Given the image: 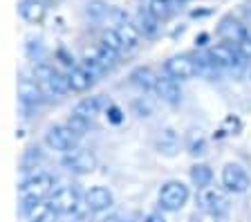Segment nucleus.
I'll return each instance as SVG.
<instances>
[{
	"mask_svg": "<svg viewBox=\"0 0 251 222\" xmlns=\"http://www.w3.org/2000/svg\"><path fill=\"white\" fill-rule=\"evenodd\" d=\"M56 184V175L50 171H36L29 173L25 180L18 184V197H21V213L25 216L31 206H36L38 202L47 200L50 193L54 191Z\"/></svg>",
	"mask_w": 251,
	"mask_h": 222,
	"instance_id": "nucleus-1",
	"label": "nucleus"
},
{
	"mask_svg": "<svg viewBox=\"0 0 251 222\" xmlns=\"http://www.w3.org/2000/svg\"><path fill=\"white\" fill-rule=\"evenodd\" d=\"M50 206H52L54 216H70V218H83L90 213L83 204V193L76 184H61L50 193L47 197Z\"/></svg>",
	"mask_w": 251,
	"mask_h": 222,
	"instance_id": "nucleus-2",
	"label": "nucleus"
},
{
	"mask_svg": "<svg viewBox=\"0 0 251 222\" xmlns=\"http://www.w3.org/2000/svg\"><path fill=\"white\" fill-rule=\"evenodd\" d=\"M34 81L38 83L41 88L43 97L47 101L52 99H61V97L70 95V83H68V76L65 72L58 68H54L52 63H47V61H41V63L34 65Z\"/></svg>",
	"mask_w": 251,
	"mask_h": 222,
	"instance_id": "nucleus-3",
	"label": "nucleus"
},
{
	"mask_svg": "<svg viewBox=\"0 0 251 222\" xmlns=\"http://www.w3.org/2000/svg\"><path fill=\"white\" fill-rule=\"evenodd\" d=\"M191 197V189L179 180H168L159 189V209L168 213L182 211Z\"/></svg>",
	"mask_w": 251,
	"mask_h": 222,
	"instance_id": "nucleus-4",
	"label": "nucleus"
},
{
	"mask_svg": "<svg viewBox=\"0 0 251 222\" xmlns=\"http://www.w3.org/2000/svg\"><path fill=\"white\" fill-rule=\"evenodd\" d=\"M78 139L81 137H76L65 123H52V126L45 128V135H43L45 146L50 148V150H54V153H61V155L78 148Z\"/></svg>",
	"mask_w": 251,
	"mask_h": 222,
	"instance_id": "nucleus-5",
	"label": "nucleus"
},
{
	"mask_svg": "<svg viewBox=\"0 0 251 222\" xmlns=\"http://www.w3.org/2000/svg\"><path fill=\"white\" fill-rule=\"evenodd\" d=\"M61 166L68 173L74 175H88L97 169V155L88 148H74L70 153H65L61 157Z\"/></svg>",
	"mask_w": 251,
	"mask_h": 222,
	"instance_id": "nucleus-6",
	"label": "nucleus"
},
{
	"mask_svg": "<svg viewBox=\"0 0 251 222\" xmlns=\"http://www.w3.org/2000/svg\"><path fill=\"white\" fill-rule=\"evenodd\" d=\"M198 202H200V209L213 218H222L229 213V197H226V191L222 189H215V186L200 189Z\"/></svg>",
	"mask_w": 251,
	"mask_h": 222,
	"instance_id": "nucleus-7",
	"label": "nucleus"
},
{
	"mask_svg": "<svg viewBox=\"0 0 251 222\" xmlns=\"http://www.w3.org/2000/svg\"><path fill=\"white\" fill-rule=\"evenodd\" d=\"M164 74L171 76L175 81H188L198 76V61L191 54H177V56H171L164 63Z\"/></svg>",
	"mask_w": 251,
	"mask_h": 222,
	"instance_id": "nucleus-8",
	"label": "nucleus"
},
{
	"mask_svg": "<svg viewBox=\"0 0 251 222\" xmlns=\"http://www.w3.org/2000/svg\"><path fill=\"white\" fill-rule=\"evenodd\" d=\"M45 97H43L41 88L38 83L34 81V76H25L23 74L18 79V103L25 112H31V110H38V108L45 103Z\"/></svg>",
	"mask_w": 251,
	"mask_h": 222,
	"instance_id": "nucleus-9",
	"label": "nucleus"
},
{
	"mask_svg": "<svg viewBox=\"0 0 251 222\" xmlns=\"http://www.w3.org/2000/svg\"><path fill=\"white\" fill-rule=\"evenodd\" d=\"M83 204L90 213H108L115 206V196L108 186H90L83 193Z\"/></svg>",
	"mask_w": 251,
	"mask_h": 222,
	"instance_id": "nucleus-10",
	"label": "nucleus"
},
{
	"mask_svg": "<svg viewBox=\"0 0 251 222\" xmlns=\"http://www.w3.org/2000/svg\"><path fill=\"white\" fill-rule=\"evenodd\" d=\"M222 186H225L226 193H235L238 196V193H245L251 186V177L240 164L229 162L222 169Z\"/></svg>",
	"mask_w": 251,
	"mask_h": 222,
	"instance_id": "nucleus-11",
	"label": "nucleus"
},
{
	"mask_svg": "<svg viewBox=\"0 0 251 222\" xmlns=\"http://www.w3.org/2000/svg\"><path fill=\"white\" fill-rule=\"evenodd\" d=\"M206 54L213 58V63L218 65L220 70H233V68H240V65L245 63V58L240 56L238 48H235V45H229V43H218V45H213Z\"/></svg>",
	"mask_w": 251,
	"mask_h": 222,
	"instance_id": "nucleus-12",
	"label": "nucleus"
},
{
	"mask_svg": "<svg viewBox=\"0 0 251 222\" xmlns=\"http://www.w3.org/2000/svg\"><path fill=\"white\" fill-rule=\"evenodd\" d=\"M65 76H68V83H70V92H88L94 83H97V74L90 72L85 65H74L70 70H63Z\"/></svg>",
	"mask_w": 251,
	"mask_h": 222,
	"instance_id": "nucleus-13",
	"label": "nucleus"
},
{
	"mask_svg": "<svg viewBox=\"0 0 251 222\" xmlns=\"http://www.w3.org/2000/svg\"><path fill=\"white\" fill-rule=\"evenodd\" d=\"M249 36L245 29V25H242L238 18L233 16H226L220 21L218 25V38L222 43H229V45H238L240 41H245V38Z\"/></svg>",
	"mask_w": 251,
	"mask_h": 222,
	"instance_id": "nucleus-14",
	"label": "nucleus"
},
{
	"mask_svg": "<svg viewBox=\"0 0 251 222\" xmlns=\"http://www.w3.org/2000/svg\"><path fill=\"white\" fill-rule=\"evenodd\" d=\"M110 103H112V101H110L105 95H92V97H85V99L78 101L74 112L85 117V119H90V122H94L99 115H103L105 108H108Z\"/></svg>",
	"mask_w": 251,
	"mask_h": 222,
	"instance_id": "nucleus-15",
	"label": "nucleus"
},
{
	"mask_svg": "<svg viewBox=\"0 0 251 222\" xmlns=\"http://www.w3.org/2000/svg\"><path fill=\"white\" fill-rule=\"evenodd\" d=\"M155 95L166 103V106H179L182 103V85L179 81L171 79V76H159L155 85Z\"/></svg>",
	"mask_w": 251,
	"mask_h": 222,
	"instance_id": "nucleus-16",
	"label": "nucleus"
},
{
	"mask_svg": "<svg viewBox=\"0 0 251 222\" xmlns=\"http://www.w3.org/2000/svg\"><path fill=\"white\" fill-rule=\"evenodd\" d=\"M157 79H159L157 72L152 68H148V65H139V68H135L130 72V76H128V81L141 92H155Z\"/></svg>",
	"mask_w": 251,
	"mask_h": 222,
	"instance_id": "nucleus-17",
	"label": "nucleus"
},
{
	"mask_svg": "<svg viewBox=\"0 0 251 222\" xmlns=\"http://www.w3.org/2000/svg\"><path fill=\"white\" fill-rule=\"evenodd\" d=\"M18 14L29 25H41L47 18V5H43L38 0H21L18 2Z\"/></svg>",
	"mask_w": 251,
	"mask_h": 222,
	"instance_id": "nucleus-18",
	"label": "nucleus"
},
{
	"mask_svg": "<svg viewBox=\"0 0 251 222\" xmlns=\"http://www.w3.org/2000/svg\"><path fill=\"white\" fill-rule=\"evenodd\" d=\"M135 27L139 29V34L144 38H155L157 34H159V29H162V21H157L152 14H148L144 7H141L139 11H137V16H135Z\"/></svg>",
	"mask_w": 251,
	"mask_h": 222,
	"instance_id": "nucleus-19",
	"label": "nucleus"
},
{
	"mask_svg": "<svg viewBox=\"0 0 251 222\" xmlns=\"http://www.w3.org/2000/svg\"><path fill=\"white\" fill-rule=\"evenodd\" d=\"M117 29V34H119V38H121V45H124V49L126 52H132V49H137L141 45V34H139V29L135 27V23L132 21H126V23H121L119 27H115Z\"/></svg>",
	"mask_w": 251,
	"mask_h": 222,
	"instance_id": "nucleus-20",
	"label": "nucleus"
},
{
	"mask_svg": "<svg viewBox=\"0 0 251 222\" xmlns=\"http://www.w3.org/2000/svg\"><path fill=\"white\" fill-rule=\"evenodd\" d=\"M144 9L148 14H152L157 21H166V18H171L179 9V2L177 0H148Z\"/></svg>",
	"mask_w": 251,
	"mask_h": 222,
	"instance_id": "nucleus-21",
	"label": "nucleus"
},
{
	"mask_svg": "<svg viewBox=\"0 0 251 222\" xmlns=\"http://www.w3.org/2000/svg\"><path fill=\"white\" fill-rule=\"evenodd\" d=\"M157 150L162 155H166V157H173V155L179 150V137H177V132L171 130V128H166V130L159 132V137H157L155 142Z\"/></svg>",
	"mask_w": 251,
	"mask_h": 222,
	"instance_id": "nucleus-22",
	"label": "nucleus"
},
{
	"mask_svg": "<svg viewBox=\"0 0 251 222\" xmlns=\"http://www.w3.org/2000/svg\"><path fill=\"white\" fill-rule=\"evenodd\" d=\"M45 162V153H43L41 146H29L23 153L21 157V171H25V173H36V169H41V164Z\"/></svg>",
	"mask_w": 251,
	"mask_h": 222,
	"instance_id": "nucleus-23",
	"label": "nucleus"
},
{
	"mask_svg": "<svg viewBox=\"0 0 251 222\" xmlns=\"http://www.w3.org/2000/svg\"><path fill=\"white\" fill-rule=\"evenodd\" d=\"M188 177H191V184L198 186V189H206L213 182V169L209 164H193L188 171Z\"/></svg>",
	"mask_w": 251,
	"mask_h": 222,
	"instance_id": "nucleus-24",
	"label": "nucleus"
},
{
	"mask_svg": "<svg viewBox=\"0 0 251 222\" xmlns=\"http://www.w3.org/2000/svg\"><path fill=\"white\" fill-rule=\"evenodd\" d=\"M99 45L105 48L108 52L117 54V56L124 52V45H121L119 34H117V29H112V27H103V29L99 32Z\"/></svg>",
	"mask_w": 251,
	"mask_h": 222,
	"instance_id": "nucleus-25",
	"label": "nucleus"
},
{
	"mask_svg": "<svg viewBox=\"0 0 251 222\" xmlns=\"http://www.w3.org/2000/svg\"><path fill=\"white\" fill-rule=\"evenodd\" d=\"M65 126L70 128V130L76 135V137H83V135H88L90 130L94 128V122H90V119H85V117H81V115H76V112H70L68 115V119H65Z\"/></svg>",
	"mask_w": 251,
	"mask_h": 222,
	"instance_id": "nucleus-26",
	"label": "nucleus"
},
{
	"mask_svg": "<svg viewBox=\"0 0 251 222\" xmlns=\"http://www.w3.org/2000/svg\"><path fill=\"white\" fill-rule=\"evenodd\" d=\"M25 218H27V222H52L54 211H52V206H50V202L43 200L36 206H31L29 211L25 213Z\"/></svg>",
	"mask_w": 251,
	"mask_h": 222,
	"instance_id": "nucleus-27",
	"label": "nucleus"
},
{
	"mask_svg": "<svg viewBox=\"0 0 251 222\" xmlns=\"http://www.w3.org/2000/svg\"><path fill=\"white\" fill-rule=\"evenodd\" d=\"M108 9H110V5H105L103 0H88L85 2V14L94 23H103L105 16H108Z\"/></svg>",
	"mask_w": 251,
	"mask_h": 222,
	"instance_id": "nucleus-28",
	"label": "nucleus"
},
{
	"mask_svg": "<svg viewBox=\"0 0 251 222\" xmlns=\"http://www.w3.org/2000/svg\"><path fill=\"white\" fill-rule=\"evenodd\" d=\"M25 52H27V56L34 61V63H41L43 61V43H41V38H27V43H25Z\"/></svg>",
	"mask_w": 251,
	"mask_h": 222,
	"instance_id": "nucleus-29",
	"label": "nucleus"
},
{
	"mask_svg": "<svg viewBox=\"0 0 251 222\" xmlns=\"http://www.w3.org/2000/svg\"><path fill=\"white\" fill-rule=\"evenodd\" d=\"M54 56H56V61H61V65H63L65 70H70V68H74V65H78L76 61H74V56H72V54H70L65 48H58L56 52H54Z\"/></svg>",
	"mask_w": 251,
	"mask_h": 222,
	"instance_id": "nucleus-30",
	"label": "nucleus"
},
{
	"mask_svg": "<svg viewBox=\"0 0 251 222\" xmlns=\"http://www.w3.org/2000/svg\"><path fill=\"white\" fill-rule=\"evenodd\" d=\"M105 117H108L110 123H121L124 122V110H121L119 106H115V103H110V106L105 108Z\"/></svg>",
	"mask_w": 251,
	"mask_h": 222,
	"instance_id": "nucleus-31",
	"label": "nucleus"
},
{
	"mask_svg": "<svg viewBox=\"0 0 251 222\" xmlns=\"http://www.w3.org/2000/svg\"><path fill=\"white\" fill-rule=\"evenodd\" d=\"M135 110H137V115H139V117H151V112H152L148 99H144V97L135 101Z\"/></svg>",
	"mask_w": 251,
	"mask_h": 222,
	"instance_id": "nucleus-32",
	"label": "nucleus"
},
{
	"mask_svg": "<svg viewBox=\"0 0 251 222\" xmlns=\"http://www.w3.org/2000/svg\"><path fill=\"white\" fill-rule=\"evenodd\" d=\"M235 48H238V52H240V56L245 58V61H247V58H251V38H249V36H247L245 41L238 43Z\"/></svg>",
	"mask_w": 251,
	"mask_h": 222,
	"instance_id": "nucleus-33",
	"label": "nucleus"
},
{
	"mask_svg": "<svg viewBox=\"0 0 251 222\" xmlns=\"http://www.w3.org/2000/svg\"><path fill=\"white\" fill-rule=\"evenodd\" d=\"M204 148H206V144H204V139H198V142H193V144H191V155H204V153H206Z\"/></svg>",
	"mask_w": 251,
	"mask_h": 222,
	"instance_id": "nucleus-34",
	"label": "nucleus"
},
{
	"mask_svg": "<svg viewBox=\"0 0 251 222\" xmlns=\"http://www.w3.org/2000/svg\"><path fill=\"white\" fill-rule=\"evenodd\" d=\"M141 222H166V220H164L162 211H151V213H146V216H144V220H141Z\"/></svg>",
	"mask_w": 251,
	"mask_h": 222,
	"instance_id": "nucleus-35",
	"label": "nucleus"
},
{
	"mask_svg": "<svg viewBox=\"0 0 251 222\" xmlns=\"http://www.w3.org/2000/svg\"><path fill=\"white\" fill-rule=\"evenodd\" d=\"M206 41H209V36H206V34H202L200 38H195V43H198V45H206Z\"/></svg>",
	"mask_w": 251,
	"mask_h": 222,
	"instance_id": "nucleus-36",
	"label": "nucleus"
},
{
	"mask_svg": "<svg viewBox=\"0 0 251 222\" xmlns=\"http://www.w3.org/2000/svg\"><path fill=\"white\" fill-rule=\"evenodd\" d=\"M103 222H124V218L121 216H110V218H105Z\"/></svg>",
	"mask_w": 251,
	"mask_h": 222,
	"instance_id": "nucleus-37",
	"label": "nucleus"
},
{
	"mask_svg": "<svg viewBox=\"0 0 251 222\" xmlns=\"http://www.w3.org/2000/svg\"><path fill=\"white\" fill-rule=\"evenodd\" d=\"M38 2H43V5H50V2H54V0H38Z\"/></svg>",
	"mask_w": 251,
	"mask_h": 222,
	"instance_id": "nucleus-38",
	"label": "nucleus"
},
{
	"mask_svg": "<svg viewBox=\"0 0 251 222\" xmlns=\"http://www.w3.org/2000/svg\"><path fill=\"white\" fill-rule=\"evenodd\" d=\"M177 2H179V5H182V2H188V0H177Z\"/></svg>",
	"mask_w": 251,
	"mask_h": 222,
	"instance_id": "nucleus-39",
	"label": "nucleus"
}]
</instances>
